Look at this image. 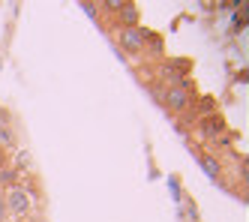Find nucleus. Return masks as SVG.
<instances>
[{
    "label": "nucleus",
    "instance_id": "nucleus-1",
    "mask_svg": "<svg viewBox=\"0 0 249 222\" xmlns=\"http://www.w3.org/2000/svg\"><path fill=\"white\" fill-rule=\"evenodd\" d=\"M3 198H6V207H9V219H24L30 213V207H33V195L24 189V183L6 189Z\"/></svg>",
    "mask_w": 249,
    "mask_h": 222
},
{
    "label": "nucleus",
    "instance_id": "nucleus-2",
    "mask_svg": "<svg viewBox=\"0 0 249 222\" xmlns=\"http://www.w3.org/2000/svg\"><path fill=\"white\" fill-rule=\"evenodd\" d=\"M162 102H165L168 111H174V114H183V111H189V105H192V87L186 81L168 87L162 93Z\"/></svg>",
    "mask_w": 249,
    "mask_h": 222
},
{
    "label": "nucleus",
    "instance_id": "nucleus-3",
    "mask_svg": "<svg viewBox=\"0 0 249 222\" xmlns=\"http://www.w3.org/2000/svg\"><path fill=\"white\" fill-rule=\"evenodd\" d=\"M117 42H120L123 51L141 54V51H144V27H123L120 36H117Z\"/></svg>",
    "mask_w": 249,
    "mask_h": 222
},
{
    "label": "nucleus",
    "instance_id": "nucleus-4",
    "mask_svg": "<svg viewBox=\"0 0 249 222\" xmlns=\"http://www.w3.org/2000/svg\"><path fill=\"white\" fill-rule=\"evenodd\" d=\"M225 117L222 114H204L201 120H198V132L204 135V138H219L222 132H225Z\"/></svg>",
    "mask_w": 249,
    "mask_h": 222
},
{
    "label": "nucleus",
    "instance_id": "nucleus-5",
    "mask_svg": "<svg viewBox=\"0 0 249 222\" xmlns=\"http://www.w3.org/2000/svg\"><path fill=\"white\" fill-rule=\"evenodd\" d=\"M21 183V174H18V168H15V165H3V168H0V189H12V186H18Z\"/></svg>",
    "mask_w": 249,
    "mask_h": 222
},
{
    "label": "nucleus",
    "instance_id": "nucleus-6",
    "mask_svg": "<svg viewBox=\"0 0 249 222\" xmlns=\"http://www.w3.org/2000/svg\"><path fill=\"white\" fill-rule=\"evenodd\" d=\"M117 18H120L123 27H135V21H138V9H135L132 3H123V6L117 9Z\"/></svg>",
    "mask_w": 249,
    "mask_h": 222
},
{
    "label": "nucleus",
    "instance_id": "nucleus-7",
    "mask_svg": "<svg viewBox=\"0 0 249 222\" xmlns=\"http://www.w3.org/2000/svg\"><path fill=\"white\" fill-rule=\"evenodd\" d=\"M15 144H18V138H15L12 126H0V150H15Z\"/></svg>",
    "mask_w": 249,
    "mask_h": 222
},
{
    "label": "nucleus",
    "instance_id": "nucleus-8",
    "mask_svg": "<svg viewBox=\"0 0 249 222\" xmlns=\"http://www.w3.org/2000/svg\"><path fill=\"white\" fill-rule=\"evenodd\" d=\"M198 162L204 165V168H207V174H213V177H219V162L216 159H213V156H207V153H198Z\"/></svg>",
    "mask_w": 249,
    "mask_h": 222
},
{
    "label": "nucleus",
    "instance_id": "nucleus-9",
    "mask_svg": "<svg viewBox=\"0 0 249 222\" xmlns=\"http://www.w3.org/2000/svg\"><path fill=\"white\" fill-rule=\"evenodd\" d=\"M0 222H9V207H6V198L0 192Z\"/></svg>",
    "mask_w": 249,
    "mask_h": 222
},
{
    "label": "nucleus",
    "instance_id": "nucleus-10",
    "mask_svg": "<svg viewBox=\"0 0 249 222\" xmlns=\"http://www.w3.org/2000/svg\"><path fill=\"white\" fill-rule=\"evenodd\" d=\"M105 9H108V12H117L120 6H123V0H108V3H102Z\"/></svg>",
    "mask_w": 249,
    "mask_h": 222
},
{
    "label": "nucleus",
    "instance_id": "nucleus-11",
    "mask_svg": "<svg viewBox=\"0 0 249 222\" xmlns=\"http://www.w3.org/2000/svg\"><path fill=\"white\" fill-rule=\"evenodd\" d=\"M84 12H87V15H90V18H96V15H99V9H96L93 3H84Z\"/></svg>",
    "mask_w": 249,
    "mask_h": 222
},
{
    "label": "nucleus",
    "instance_id": "nucleus-12",
    "mask_svg": "<svg viewBox=\"0 0 249 222\" xmlns=\"http://www.w3.org/2000/svg\"><path fill=\"white\" fill-rule=\"evenodd\" d=\"M0 126H9V111L0 108Z\"/></svg>",
    "mask_w": 249,
    "mask_h": 222
},
{
    "label": "nucleus",
    "instance_id": "nucleus-13",
    "mask_svg": "<svg viewBox=\"0 0 249 222\" xmlns=\"http://www.w3.org/2000/svg\"><path fill=\"white\" fill-rule=\"evenodd\" d=\"M3 165H9V156H6V150H0V168H3Z\"/></svg>",
    "mask_w": 249,
    "mask_h": 222
}]
</instances>
